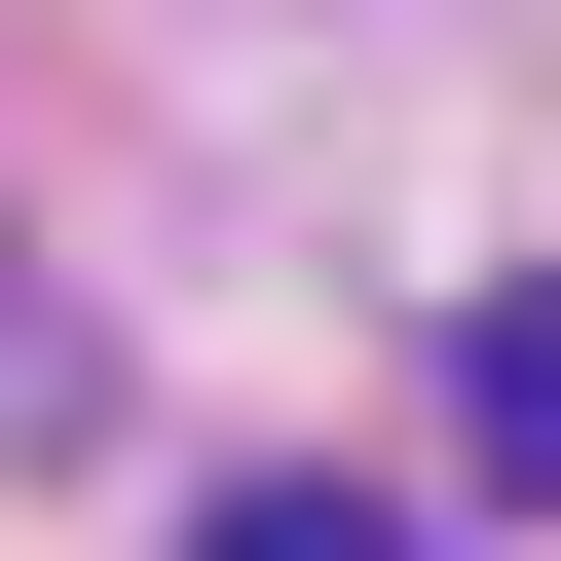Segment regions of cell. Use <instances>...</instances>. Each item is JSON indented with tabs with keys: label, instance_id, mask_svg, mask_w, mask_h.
<instances>
[{
	"label": "cell",
	"instance_id": "7a4b0ae2",
	"mask_svg": "<svg viewBox=\"0 0 561 561\" xmlns=\"http://www.w3.org/2000/svg\"><path fill=\"white\" fill-rule=\"evenodd\" d=\"M187 561H449V524H375V486H225Z\"/></svg>",
	"mask_w": 561,
	"mask_h": 561
},
{
	"label": "cell",
	"instance_id": "3957f363",
	"mask_svg": "<svg viewBox=\"0 0 561 561\" xmlns=\"http://www.w3.org/2000/svg\"><path fill=\"white\" fill-rule=\"evenodd\" d=\"M76 375H113V337L38 300V262H0V449H76Z\"/></svg>",
	"mask_w": 561,
	"mask_h": 561
},
{
	"label": "cell",
	"instance_id": "6da1fadb",
	"mask_svg": "<svg viewBox=\"0 0 561 561\" xmlns=\"http://www.w3.org/2000/svg\"><path fill=\"white\" fill-rule=\"evenodd\" d=\"M449 449H486V486L561 524V300H486V337H449Z\"/></svg>",
	"mask_w": 561,
	"mask_h": 561
}]
</instances>
